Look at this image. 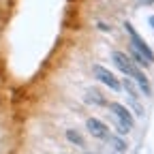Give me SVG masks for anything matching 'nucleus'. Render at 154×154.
Wrapping results in <instances>:
<instances>
[{
    "label": "nucleus",
    "instance_id": "f257e3e1",
    "mask_svg": "<svg viewBox=\"0 0 154 154\" xmlns=\"http://www.w3.org/2000/svg\"><path fill=\"white\" fill-rule=\"evenodd\" d=\"M111 60H113L116 69H118V71H122L126 77H131V79L139 86V90H141L146 96H150V94H152V88H150V82H148L146 73H143V71H141L137 64H135V62L131 60V58H128L124 51H118V49H116V51H111Z\"/></svg>",
    "mask_w": 154,
    "mask_h": 154
},
{
    "label": "nucleus",
    "instance_id": "f03ea898",
    "mask_svg": "<svg viewBox=\"0 0 154 154\" xmlns=\"http://www.w3.org/2000/svg\"><path fill=\"white\" fill-rule=\"evenodd\" d=\"M107 107H109V111L113 113V118L118 120V124H120L122 128L133 131V126H135V118H133V113H131L122 103H109Z\"/></svg>",
    "mask_w": 154,
    "mask_h": 154
},
{
    "label": "nucleus",
    "instance_id": "7ed1b4c3",
    "mask_svg": "<svg viewBox=\"0 0 154 154\" xmlns=\"http://www.w3.org/2000/svg\"><path fill=\"white\" fill-rule=\"evenodd\" d=\"M124 28H126V32H128V36H131V45L137 49V51H141V54L146 56V60L152 64V62H154V54H152V49L148 47V43H146L143 38L137 34V30L133 28V24H128V22H126V24H124Z\"/></svg>",
    "mask_w": 154,
    "mask_h": 154
},
{
    "label": "nucleus",
    "instance_id": "20e7f679",
    "mask_svg": "<svg viewBox=\"0 0 154 154\" xmlns=\"http://www.w3.org/2000/svg\"><path fill=\"white\" fill-rule=\"evenodd\" d=\"M92 73H94V77L99 79L101 84H105L107 88H111V90H122V84H120V79L116 77L109 69H105V66H101V64H96L94 69H92Z\"/></svg>",
    "mask_w": 154,
    "mask_h": 154
},
{
    "label": "nucleus",
    "instance_id": "39448f33",
    "mask_svg": "<svg viewBox=\"0 0 154 154\" xmlns=\"http://www.w3.org/2000/svg\"><path fill=\"white\" fill-rule=\"evenodd\" d=\"M86 128H88V133L92 135L94 139H105V141H107V137H109L107 124L101 122L99 118H88V120H86Z\"/></svg>",
    "mask_w": 154,
    "mask_h": 154
},
{
    "label": "nucleus",
    "instance_id": "423d86ee",
    "mask_svg": "<svg viewBox=\"0 0 154 154\" xmlns=\"http://www.w3.org/2000/svg\"><path fill=\"white\" fill-rule=\"evenodd\" d=\"M107 141L111 143V148L118 152V154H124V152H126V148H128V143L122 139V135H109Z\"/></svg>",
    "mask_w": 154,
    "mask_h": 154
},
{
    "label": "nucleus",
    "instance_id": "0eeeda50",
    "mask_svg": "<svg viewBox=\"0 0 154 154\" xmlns=\"http://www.w3.org/2000/svg\"><path fill=\"white\" fill-rule=\"evenodd\" d=\"M128 58H131V60L137 64V66H143V69H148V66H150V62L146 60V56H143L141 51H137L133 45H131V56H128Z\"/></svg>",
    "mask_w": 154,
    "mask_h": 154
},
{
    "label": "nucleus",
    "instance_id": "6e6552de",
    "mask_svg": "<svg viewBox=\"0 0 154 154\" xmlns=\"http://www.w3.org/2000/svg\"><path fill=\"white\" fill-rule=\"evenodd\" d=\"M88 101H92V103H96V105H101V107H107L109 103H107V99H103V94L99 92V90H94V88H90L88 90Z\"/></svg>",
    "mask_w": 154,
    "mask_h": 154
},
{
    "label": "nucleus",
    "instance_id": "1a4fd4ad",
    "mask_svg": "<svg viewBox=\"0 0 154 154\" xmlns=\"http://www.w3.org/2000/svg\"><path fill=\"white\" fill-rule=\"evenodd\" d=\"M66 139H69V141H73L75 146H79V148H84V137H82V135L77 133L75 128H69V131H66Z\"/></svg>",
    "mask_w": 154,
    "mask_h": 154
},
{
    "label": "nucleus",
    "instance_id": "9d476101",
    "mask_svg": "<svg viewBox=\"0 0 154 154\" xmlns=\"http://www.w3.org/2000/svg\"><path fill=\"white\" fill-rule=\"evenodd\" d=\"M120 84H122V88H124V90L128 92V99H137V96H139L137 88H135V84H133L131 79H122Z\"/></svg>",
    "mask_w": 154,
    "mask_h": 154
},
{
    "label": "nucleus",
    "instance_id": "9b49d317",
    "mask_svg": "<svg viewBox=\"0 0 154 154\" xmlns=\"http://www.w3.org/2000/svg\"><path fill=\"white\" fill-rule=\"evenodd\" d=\"M128 101H131V105H133L135 113H137V116H143V107H141V103H139L137 99H128Z\"/></svg>",
    "mask_w": 154,
    "mask_h": 154
},
{
    "label": "nucleus",
    "instance_id": "f8f14e48",
    "mask_svg": "<svg viewBox=\"0 0 154 154\" xmlns=\"http://www.w3.org/2000/svg\"><path fill=\"white\" fill-rule=\"evenodd\" d=\"M137 5H154V0H137Z\"/></svg>",
    "mask_w": 154,
    "mask_h": 154
},
{
    "label": "nucleus",
    "instance_id": "ddd939ff",
    "mask_svg": "<svg viewBox=\"0 0 154 154\" xmlns=\"http://www.w3.org/2000/svg\"><path fill=\"white\" fill-rule=\"evenodd\" d=\"M148 22H150V26H152V28H154V15H152V17H150V19H148Z\"/></svg>",
    "mask_w": 154,
    "mask_h": 154
}]
</instances>
